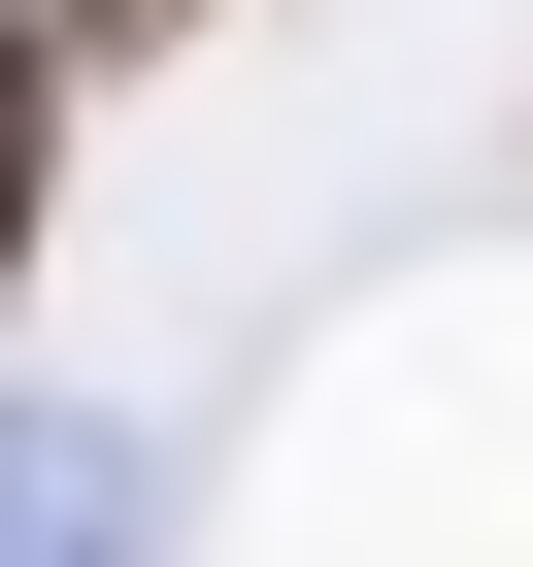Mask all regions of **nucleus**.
I'll use <instances>...</instances> for the list:
<instances>
[{
    "label": "nucleus",
    "instance_id": "f257e3e1",
    "mask_svg": "<svg viewBox=\"0 0 533 567\" xmlns=\"http://www.w3.org/2000/svg\"><path fill=\"white\" fill-rule=\"evenodd\" d=\"M34 134H67V68H34V0H0V301H34Z\"/></svg>",
    "mask_w": 533,
    "mask_h": 567
},
{
    "label": "nucleus",
    "instance_id": "f03ea898",
    "mask_svg": "<svg viewBox=\"0 0 533 567\" xmlns=\"http://www.w3.org/2000/svg\"><path fill=\"white\" fill-rule=\"evenodd\" d=\"M167 34H200V0H34V68H167Z\"/></svg>",
    "mask_w": 533,
    "mask_h": 567
}]
</instances>
